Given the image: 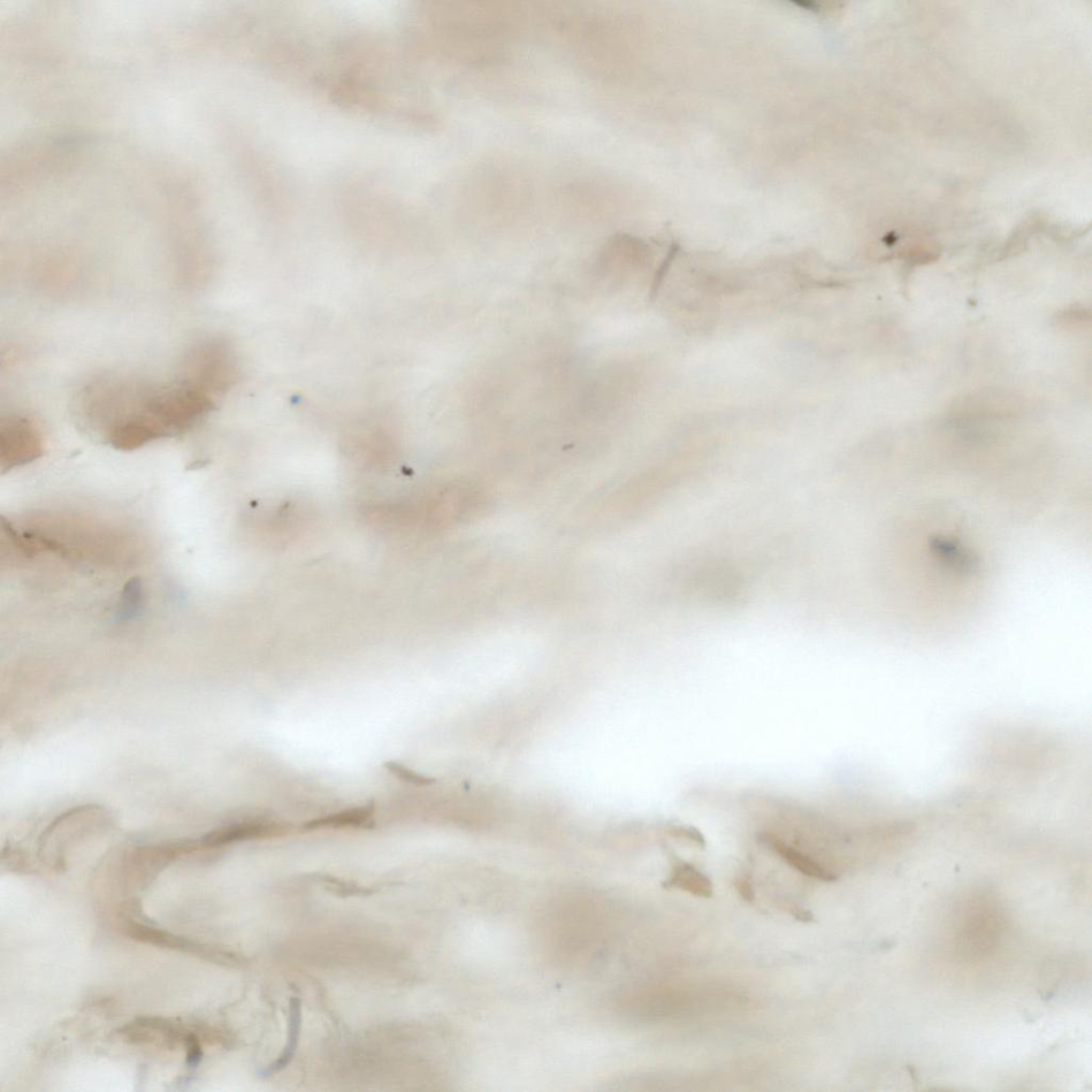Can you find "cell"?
Segmentation results:
<instances>
[{"label":"cell","instance_id":"cell-1","mask_svg":"<svg viewBox=\"0 0 1092 1092\" xmlns=\"http://www.w3.org/2000/svg\"><path fill=\"white\" fill-rule=\"evenodd\" d=\"M546 912V939L561 957L579 959L602 948L608 931L607 911L583 893L556 897Z\"/></svg>","mask_w":1092,"mask_h":1092},{"label":"cell","instance_id":"cell-2","mask_svg":"<svg viewBox=\"0 0 1092 1092\" xmlns=\"http://www.w3.org/2000/svg\"><path fill=\"white\" fill-rule=\"evenodd\" d=\"M998 903L989 895L976 896L962 909L954 922V939L961 954L982 957L991 952L1002 931V912Z\"/></svg>","mask_w":1092,"mask_h":1092},{"label":"cell","instance_id":"cell-3","mask_svg":"<svg viewBox=\"0 0 1092 1092\" xmlns=\"http://www.w3.org/2000/svg\"><path fill=\"white\" fill-rule=\"evenodd\" d=\"M236 366L233 354L220 341L197 342L182 364V380L211 397L225 393L233 385Z\"/></svg>","mask_w":1092,"mask_h":1092},{"label":"cell","instance_id":"cell-4","mask_svg":"<svg viewBox=\"0 0 1092 1092\" xmlns=\"http://www.w3.org/2000/svg\"><path fill=\"white\" fill-rule=\"evenodd\" d=\"M42 434L32 419L10 415L0 425V460L3 471L33 462L43 454Z\"/></svg>","mask_w":1092,"mask_h":1092},{"label":"cell","instance_id":"cell-5","mask_svg":"<svg viewBox=\"0 0 1092 1092\" xmlns=\"http://www.w3.org/2000/svg\"><path fill=\"white\" fill-rule=\"evenodd\" d=\"M301 1026V1000L299 997H293L289 1000L287 1042L284 1051H282L281 1056L276 1060H274L272 1064L265 1067L262 1069V1070H259V1078L269 1079L274 1074L284 1070V1069L290 1063H292V1060L296 1056L298 1044H299Z\"/></svg>","mask_w":1092,"mask_h":1092},{"label":"cell","instance_id":"cell-6","mask_svg":"<svg viewBox=\"0 0 1092 1092\" xmlns=\"http://www.w3.org/2000/svg\"><path fill=\"white\" fill-rule=\"evenodd\" d=\"M124 931L129 938L135 939V940L160 946V948L186 951L197 954L202 953V948L200 945H197L193 941L186 940L185 938L167 933V931L164 930L140 925L138 923H128L124 927Z\"/></svg>","mask_w":1092,"mask_h":1092},{"label":"cell","instance_id":"cell-7","mask_svg":"<svg viewBox=\"0 0 1092 1092\" xmlns=\"http://www.w3.org/2000/svg\"><path fill=\"white\" fill-rule=\"evenodd\" d=\"M271 827L263 823H238L210 832L201 841L205 847H221L246 839L265 837Z\"/></svg>","mask_w":1092,"mask_h":1092},{"label":"cell","instance_id":"cell-8","mask_svg":"<svg viewBox=\"0 0 1092 1092\" xmlns=\"http://www.w3.org/2000/svg\"><path fill=\"white\" fill-rule=\"evenodd\" d=\"M663 887L683 890L704 898H711L714 895L712 881L696 867L684 862L677 863Z\"/></svg>","mask_w":1092,"mask_h":1092},{"label":"cell","instance_id":"cell-9","mask_svg":"<svg viewBox=\"0 0 1092 1092\" xmlns=\"http://www.w3.org/2000/svg\"><path fill=\"white\" fill-rule=\"evenodd\" d=\"M373 811L372 805L347 809L341 813L323 817L304 823V829H317L324 827L340 828L345 826H358L369 821Z\"/></svg>","mask_w":1092,"mask_h":1092},{"label":"cell","instance_id":"cell-10","mask_svg":"<svg viewBox=\"0 0 1092 1092\" xmlns=\"http://www.w3.org/2000/svg\"><path fill=\"white\" fill-rule=\"evenodd\" d=\"M384 766L386 770L389 771V773H391L395 777L400 779V780H402V781H406V782L415 784V785H430V784H432L434 782L433 779L427 778V777H424L422 775H418V774L415 773L414 770H411L410 768L401 765V764H400V763H396V762H392V761L386 762L384 764Z\"/></svg>","mask_w":1092,"mask_h":1092},{"label":"cell","instance_id":"cell-11","mask_svg":"<svg viewBox=\"0 0 1092 1092\" xmlns=\"http://www.w3.org/2000/svg\"><path fill=\"white\" fill-rule=\"evenodd\" d=\"M184 1044L187 1049V1065L195 1068L200 1064L203 1056L200 1041L194 1033H188Z\"/></svg>","mask_w":1092,"mask_h":1092},{"label":"cell","instance_id":"cell-12","mask_svg":"<svg viewBox=\"0 0 1092 1092\" xmlns=\"http://www.w3.org/2000/svg\"><path fill=\"white\" fill-rule=\"evenodd\" d=\"M735 888L745 902L753 903L755 898L754 890L750 881L747 877H738L735 881Z\"/></svg>","mask_w":1092,"mask_h":1092},{"label":"cell","instance_id":"cell-13","mask_svg":"<svg viewBox=\"0 0 1092 1092\" xmlns=\"http://www.w3.org/2000/svg\"><path fill=\"white\" fill-rule=\"evenodd\" d=\"M789 912L799 922L812 923L815 921L814 915L811 911L807 910L801 907H791Z\"/></svg>","mask_w":1092,"mask_h":1092}]
</instances>
